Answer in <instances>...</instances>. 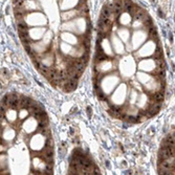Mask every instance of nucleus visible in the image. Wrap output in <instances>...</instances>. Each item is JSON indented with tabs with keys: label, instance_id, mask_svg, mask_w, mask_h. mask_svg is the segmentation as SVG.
<instances>
[{
	"label": "nucleus",
	"instance_id": "2",
	"mask_svg": "<svg viewBox=\"0 0 175 175\" xmlns=\"http://www.w3.org/2000/svg\"><path fill=\"white\" fill-rule=\"evenodd\" d=\"M111 25H112V20L111 19H103L101 18L99 21V33L103 34L105 37L107 36V34L109 33L111 28Z\"/></svg>",
	"mask_w": 175,
	"mask_h": 175
},
{
	"label": "nucleus",
	"instance_id": "1",
	"mask_svg": "<svg viewBox=\"0 0 175 175\" xmlns=\"http://www.w3.org/2000/svg\"><path fill=\"white\" fill-rule=\"evenodd\" d=\"M159 174H175V130L163 139L157 157Z\"/></svg>",
	"mask_w": 175,
	"mask_h": 175
},
{
	"label": "nucleus",
	"instance_id": "3",
	"mask_svg": "<svg viewBox=\"0 0 175 175\" xmlns=\"http://www.w3.org/2000/svg\"><path fill=\"white\" fill-rule=\"evenodd\" d=\"M5 117L8 122H15L18 117V110L15 108H7L5 112Z\"/></svg>",
	"mask_w": 175,
	"mask_h": 175
},
{
	"label": "nucleus",
	"instance_id": "5",
	"mask_svg": "<svg viewBox=\"0 0 175 175\" xmlns=\"http://www.w3.org/2000/svg\"><path fill=\"white\" fill-rule=\"evenodd\" d=\"M111 15H112V11H111L110 8L107 6V5L103 7V10L101 12V18H103V19H108L109 18V19H110Z\"/></svg>",
	"mask_w": 175,
	"mask_h": 175
},
{
	"label": "nucleus",
	"instance_id": "8",
	"mask_svg": "<svg viewBox=\"0 0 175 175\" xmlns=\"http://www.w3.org/2000/svg\"><path fill=\"white\" fill-rule=\"evenodd\" d=\"M15 18L17 21H22L24 18V13L22 12H15Z\"/></svg>",
	"mask_w": 175,
	"mask_h": 175
},
{
	"label": "nucleus",
	"instance_id": "7",
	"mask_svg": "<svg viewBox=\"0 0 175 175\" xmlns=\"http://www.w3.org/2000/svg\"><path fill=\"white\" fill-rule=\"evenodd\" d=\"M17 27H18V30H27V24L24 23L23 20L22 21H17Z\"/></svg>",
	"mask_w": 175,
	"mask_h": 175
},
{
	"label": "nucleus",
	"instance_id": "6",
	"mask_svg": "<svg viewBox=\"0 0 175 175\" xmlns=\"http://www.w3.org/2000/svg\"><path fill=\"white\" fill-rule=\"evenodd\" d=\"M53 154H54L53 147H50V146H45L44 150L42 151V156L44 157V158H47V157H53Z\"/></svg>",
	"mask_w": 175,
	"mask_h": 175
},
{
	"label": "nucleus",
	"instance_id": "4",
	"mask_svg": "<svg viewBox=\"0 0 175 175\" xmlns=\"http://www.w3.org/2000/svg\"><path fill=\"white\" fill-rule=\"evenodd\" d=\"M30 115V113L28 111V108H20L18 110V117L20 121H23V120H25Z\"/></svg>",
	"mask_w": 175,
	"mask_h": 175
},
{
	"label": "nucleus",
	"instance_id": "9",
	"mask_svg": "<svg viewBox=\"0 0 175 175\" xmlns=\"http://www.w3.org/2000/svg\"><path fill=\"white\" fill-rule=\"evenodd\" d=\"M96 93H97V97H99L101 101H104V100H106L107 97H105V94L103 93V91L101 90V89H99V90H96Z\"/></svg>",
	"mask_w": 175,
	"mask_h": 175
},
{
	"label": "nucleus",
	"instance_id": "10",
	"mask_svg": "<svg viewBox=\"0 0 175 175\" xmlns=\"http://www.w3.org/2000/svg\"><path fill=\"white\" fill-rule=\"evenodd\" d=\"M13 4H14V7L20 6V5L23 4V0H13Z\"/></svg>",
	"mask_w": 175,
	"mask_h": 175
}]
</instances>
